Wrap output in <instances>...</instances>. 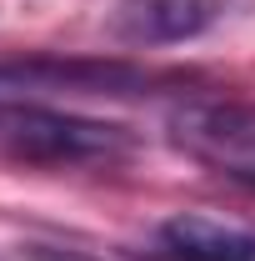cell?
Segmentation results:
<instances>
[{
	"label": "cell",
	"instance_id": "cell-1",
	"mask_svg": "<svg viewBox=\"0 0 255 261\" xmlns=\"http://www.w3.org/2000/svg\"><path fill=\"white\" fill-rule=\"evenodd\" d=\"M135 151V136L115 121H90L40 100H0V156L35 171L115 166Z\"/></svg>",
	"mask_w": 255,
	"mask_h": 261
},
{
	"label": "cell",
	"instance_id": "cell-2",
	"mask_svg": "<svg viewBox=\"0 0 255 261\" xmlns=\"http://www.w3.org/2000/svg\"><path fill=\"white\" fill-rule=\"evenodd\" d=\"M170 141L205 171L255 196V106L240 100H185L170 111Z\"/></svg>",
	"mask_w": 255,
	"mask_h": 261
},
{
	"label": "cell",
	"instance_id": "cell-3",
	"mask_svg": "<svg viewBox=\"0 0 255 261\" xmlns=\"http://www.w3.org/2000/svg\"><path fill=\"white\" fill-rule=\"evenodd\" d=\"M160 75L130 61H60V56H35V61H5L0 65V100L35 96H140L155 91Z\"/></svg>",
	"mask_w": 255,
	"mask_h": 261
},
{
	"label": "cell",
	"instance_id": "cell-4",
	"mask_svg": "<svg viewBox=\"0 0 255 261\" xmlns=\"http://www.w3.org/2000/svg\"><path fill=\"white\" fill-rule=\"evenodd\" d=\"M230 0H115L110 10V40L130 50H160V45H185L205 35L225 15Z\"/></svg>",
	"mask_w": 255,
	"mask_h": 261
},
{
	"label": "cell",
	"instance_id": "cell-5",
	"mask_svg": "<svg viewBox=\"0 0 255 261\" xmlns=\"http://www.w3.org/2000/svg\"><path fill=\"white\" fill-rule=\"evenodd\" d=\"M160 246L175 261H255V231L180 211L160 226Z\"/></svg>",
	"mask_w": 255,
	"mask_h": 261
}]
</instances>
